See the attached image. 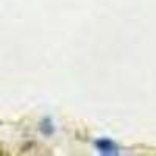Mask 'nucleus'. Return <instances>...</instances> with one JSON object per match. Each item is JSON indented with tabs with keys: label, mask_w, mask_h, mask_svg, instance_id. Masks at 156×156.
I'll return each instance as SVG.
<instances>
[{
	"label": "nucleus",
	"mask_w": 156,
	"mask_h": 156,
	"mask_svg": "<svg viewBox=\"0 0 156 156\" xmlns=\"http://www.w3.org/2000/svg\"><path fill=\"white\" fill-rule=\"evenodd\" d=\"M95 148L101 154H117V145L111 139H106V137L95 140Z\"/></svg>",
	"instance_id": "1"
}]
</instances>
